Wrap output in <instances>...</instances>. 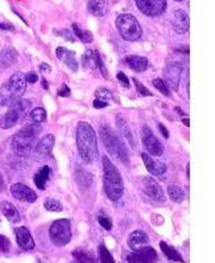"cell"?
I'll list each match as a JSON object with an SVG mask.
<instances>
[{"label": "cell", "mask_w": 215, "mask_h": 263, "mask_svg": "<svg viewBox=\"0 0 215 263\" xmlns=\"http://www.w3.org/2000/svg\"><path fill=\"white\" fill-rule=\"evenodd\" d=\"M77 147L83 161L92 163L98 158V143H96L95 131L87 122L78 123Z\"/></svg>", "instance_id": "obj_1"}, {"label": "cell", "mask_w": 215, "mask_h": 263, "mask_svg": "<svg viewBox=\"0 0 215 263\" xmlns=\"http://www.w3.org/2000/svg\"><path fill=\"white\" fill-rule=\"evenodd\" d=\"M103 163V185H105V192L107 197L112 201H118L124 192V184L122 175L119 170L115 167V164L110 160V158L105 156L102 159Z\"/></svg>", "instance_id": "obj_2"}, {"label": "cell", "mask_w": 215, "mask_h": 263, "mask_svg": "<svg viewBox=\"0 0 215 263\" xmlns=\"http://www.w3.org/2000/svg\"><path fill=\"white\" fill-rule=\"evenodd\" d=\"M27 89V80L25 74L22 71H17L9 77L3 86L0 87V106H12L18 102L24 96Z\"/></svg>", "instance_id": "obj_3"}, {"label": "cell", "mask_w": 215, "mask_h": 263, "mask_svg": "<svg viewBox=\"0 0 215 263\" xmlns=\"http://www.w3.org/2000/svg\"><path fill=\"white\" fill-rule=\"evenodd\" d=\"M36 130H34L32 126H27L24 130L18 131L13 135L12 138V149L16 155L20 156V158H27L32 154L36 147H34V143H36Z\"/></svg>", "instance_id": "obj_4"}, {"label": "cell", "mask_w": 215, "mask_h": 263, "mask_svg": "<svg viewBox=\"0 0 215 263\" xmlns=\"http://www.w3.org/2000/svg\"><path fill=\"white\" fill-rule=\"evenodd\" d=\"M101 138L105 147L107 148L108 154H111L124 164L128 163V152H127L126 146L122 142V139L115 134L114 130H111L110 127H102Z\"/></svg>", "instance_id": "obj_5"}, {"label": "cell", "mask_w": 215, "mask_h": 263, "mask_svg": "<svg viewBox=\"0 0 215 263\" xmlns=\"http://www.w3.org/2000/svg\"><path fill=\"white\" fill-rule=\"evenodd\" d=\"M116 29L119 34L127 41H138L142 37L143 29L140 23L131 13H123L116 17Z\"/></svg>", "instance_id": "obj_6"}, {"label": "cell", "mask_w": 215, "mask_h": 263, "mask_svg": "<svg viewBox=\"0 0 215 263\" xmlns=\"http://www.w3.org/2000/svg\"><path fill=\"white\" fill-rule=\"evenodd\" d=\"M32 103L28 99H20L18 102L13 103L12 106H9V110L3 115L2 121H0V127L4 130H8L11 127L16 126L18 121L27 114V111L31 108Z\"/></svg>", "instance_id": "obj_7"}, {"label": "cell", "mask_w": 215, "mask_h": 263, "mask_svg": "<svg viewBox=\"0 0 215 263\" xmlns=\"http://www.w3.org/2000/svg\"><path fill=\"white\" fill-rule=\"evenodd\" d=\"M50 241L55 246H66L71 241V225L69 220H57L49 229Z\"/></svg>", "instance_id": "obj_8"}, {"label": "cell", "mask_w": 215, "mask_h": 263, "mask_svg": "<svg viewBox=\"0 0 215 263\" xmlns=\"http://www.w3.org/2000/svg\"><path fill=\"white\" fill-rule=\"evenodd\" d=\"M143 146L147 149V154L151 156H161L164 154V146L161 142L153 135L152 130L148 126L143 127L142 130Z\"/></svg>", "instance_id": "obj_9"}, {"label": "cell", "mask_w": 215, "mask_h": 263, "mask_svg": "<svg viewBox=\"0 0 215 263\" xmlns=\"http://www.w3.org/2000/svg\"><path fill=\"white\" fill-rule=\"evenodd\" d=\"M136 6L144 15L156 17L165 12L166 0H135Z\"/></svg>", "instance_id": "obj_10"}, {"label": "cell", "mask_w": 215, "mask_h": 263, "mask_svg": "<svg viewBox=\"0 0 215 263\" xmlns=\"http://www.w3.org/2000/svg\"><path fill=\"white\" fill-rule=\"evenodd\" d=\"M143 191H144L145 195L148 196L149 198L154 200L156 202H165L166 196L164 193L163 188L159 183H157L156 180L153 177H144L143 179Z\"/></svg>", "instance_id": "obj_11"}, {"label": "cell", "mask_w": 215, "mask_h": 263, "mask_svg": "<svg viewBox=\"0 0 215 263\" xmlns=\"http://www.w3.org/2000/svg\"><path fill=\"white\" fill-rule=\"evenodd\" d=\"M182 74V65L180 62H170L164 69V78L168 86L172 87L173 90H177L180 86Z\"/></svg>", "instance_id": "obj_12"}, {"label": "cell", "mask_w": 215, "mask_h": 263, "mask_svg": "<svg viewBox=\"0 0 215 263\" xmlns=\"http://www.w3.org/2000/svg\"><path fill=\"white\" fill-rule=\"evenodd\" d=\"M128 263H156L157 253L152 246H145L138 251H133L127 257Z\"/></svg>", "instance_id": "obj_13"}, {"label": "cell", "mask_w": 215, "mask_h": 263, "mask_svg": "<svg viewBox=\"0 0 215 263\" xmlns=\"http://www.w3.org/2000/svg\"><path fill=\"white\" fill-rule=\"evenodd\" d=\"M11 195L18 201L29 202V204H33L37 200V195L33 189L22 183H16L11 185Z\"/></svg>", "instance_id": "obj_14"}, {"label": "cell", "mask_w": 215, "mask_h": 263, "mask_svg": "<svg viewBox=\"0 0 215 263\" xmlns=\"http://www.w3.org/2000/svg\"><path fill=\"white\" fill-rule=\"evenodd\" d=\"M15 235H16V242H17L18 248H22L23 250L31 251L36 248L33 237H32L31 232H29L25 226L16 228Z\"/></svg>", "instance_id": "obj_15"}, {"label": "cell", "mask_w": 215, "mask_h": 263, "mask_svg": "<svg viewBox=\"0 0 215 263\" xmlns=\"http://www.w3.org/2000/svg\"><path fill=\"white\" fill-rule=\"evenodd\" d=\"M172 27L179 34L189 31V16L184 10H177L172 15Z\"/></svg>", "instance_id": "obj_16"}, {"label": "cell", "mask_w": 215, "mask_h": 263, "mask_svg": "<svg viewBox=\"0 0 215 263\" xmlns=\"http://www.w3.org/2000/svg\"><path fill=\"white\" fill-rule=\"evenodd\" d=\"M142 159L143 161H144L145 168H147V171L149 174L154 175V176H161V175H164L166 172V165L164 164V163H161V161L154 160V159L152 158L149 154H147V152H143Z\"/></svg>", "instance_id": "obj_17"}, {"label": "cell", "mask_w": 215, "mask_h": 263, "mask_svg": "<svg viewBox=\"0 0 215 263\" xmlns=\"http://www.w3.org/2000/svg\"><path fill=\"white\" fill-rule=\"evenodd\" d=\"M149 245V237L143 230H135L129 234L128 237V246L129 249H132L133 251H138L140 249L145 248Z\"/></svg>", "instance_id": "obj_18"}, {"label": "cell", "mask_w": 215, "mask_h": 263, "mask_svg": "<svg viewBox=\"0 0 215 263\" xmlns=\"http://www.w3.org/2000/svg\"><path fill=\"white\" fill-rule=\"evenodd\" d=\"M55 54H57V57H58V59L61 60V61L64 62L65 65L68 66L71 71L78 70V62H77V59H75V53L66 49V48L60 47L57 48V50H55Z\"/></svg>", "instance_id": "obj_19"}, {"label": "cell", "mask_w": 215, "mask_h": 263, "mask_svg": "<svg viewBox=\"0 0 215 263\" xmlns=\"http://www.w3.org/2000/svg\"><path fill=\"white\" fill-rule=\"evenodd\" d=\"M0 209H2L3 216L6 217L9 222L17 223L20 222V220H22V216H20V213H18L17 208H16L13 204H11L9 201L2 202V204H0Z\"/></svg>", "instance_id": "obj_20"}, {"label": "cell", "mask_w": 215, "mask_h": 263, "mask_svg": "<svg viewBox=\"0 0 215 263\" xmlns=\"http://www.w3.org/2000/svg\"><path fill=\"white\" fill-rule=\"evenodd\" d=\"M116 126H118V130H119L120 134H122V137L126 139V142L128 143L129 146L132 147V148H135L136 147L135 138H133L132 133H131V128H129L128 123H127V121L122 117V115H119V117L116 118Z\"/></svg>", "instance_id": "obj_21"}, {"label": "cell", "mask_w": 215, "mask_h": 263, "mask_svg": "<svg viewBox=\"0 0 215 263\" xmlns=\"http://www.w3.org/2000/svg\"><path fill=\"white\" fill-rule=\"evenodd\" d=\"M54 137H53L52 134H48L43 139H40V142L36 144V152L38 155H49L50 152H52L53 147H54Z\"/></svg>", "instance_id": "obj_22"}, {"label": "cell", "mask_w": 215, "mask_h": 263, "mask_svg": "<svg viewBox=\"0 0 215 263\" xmlns=\"http://www.w3.org/2000/svg\"><path fill=\"white\" fill-rule=\"evenodd\" d=\"M127 65L132 69L133 71H138V73H142V71L147 70L149 62L148 59L143 56H127L126 57Z\"/></svg>", "instance_id": "obj_23"}, {"label": "cell", "mask_w": 215, "mask_h": 263, "mask_svg": "<svg viewBox=\"0 0 215 263\" xmlns=\"http://www.w3.org/2000/svg\"><path fill=\"white\" fill-rule=\"evenodd\" d=\"M101 59L102 57L98 50H86L82 56L83 66L95 70V69L99 68V61H101Z\"/></svg>", "instance_id": "obj_24"}, {"label": "cell", "mask_w": 215, "mask_h": 263, "mask_svg": "<svg viewBox=\"0 0 215 263\" xmlns=\"http://www.w3.org/2000/svg\"><path fill=\"white\" fill-rule=\"evenodd\" d=\"M49 177H50V168L48 167V165H44V167H41L40 170H38V172L34 175L33 177L34 185H36L38 189H41V191H44V189H45L46 181L49 180Z\"/></svg>", "instance_id": "obj_25"}, {"label": "cell", "mask_w": 215, "mask_h": 263, "mask_svg": "<svg viewBox=\"0 0 215 263\" xmlns=\"http://www.w3.org/2000/svg\"><path fill=\"white\" fill-rule=\"evenodd\" d=\"M106 10H107V0H90L89 2V11L92 15L105 16Z\"/></svg>", "instance_id": "obj_26"}, {"label": "cell", "mask_w": 215, "mask_h": 263, "mask_svg": "<svg viewBox=\"0 0 215 263\" xmlns=\"http://www.w3.org/2000/svg\"><path fill=\"white\" fill-rule=\"evenodd\" d=\"M160 248H161V250H163V253L165 254L166 257L169 258L170 260H174V262H184V259H182V257H181V254L175 250L174 248L169 246V245L166 243V242L161 241Z\"/></svg>", "instance_id": "obj_27"}, {"label": "cell", "mask_w": 215, "mask_h": 263, "mask_svg": "<svg viewBox=\"0 0 215 263\" xmlns=\"http://www.w3.org/2000/svg\"><path fill=\"white\" fill-rule=\"evenodd\" d=\"M16 59H17V53H16L15 49H12V48H8V49H6L2 53L0 64H2L3 68H8V66H11L13 62L16 61Z\"/></svg>", "instance_id": "obj_28"}, {"label": "cell", "mask_w": 215, "mask_h": 263, "mask_svg": "<svg viewBox=\"0 0 215 263\" xmlns=\"http://www.w3.org/2000/svg\"><path fill=\"white\" fill-rule=\"evenodd\" d=\"M71 29H73V33L75 37L80 39L82 43H91L92 41V33L90 31H85V29H82L78 24H73L71 25Z\"/></svg>", "instance_id": "obj_29"}, {"label": "cell", "mask_w": 215, "mask_h": 263, "mask_svg": "<svg viewBox=\"0 0 215 263\" xmlns=\"http://www.w3.org/2000/svg\"><path fill=\"white\" fill-rule=\"evenodd\" d=\"M168 195H169L170 200H173L177 204H180V202H182L185 200L184 189L179 185H170L168 188Z\"/></svg>", "instance_id": "obj_30"}, {"label": "cell", "mask_w": 215, "mask_h": 263, "mask_svg": "<svg viewBox=\"0 0 215 263\" xmlns=\"http://www.w3.org/2000/svg\"><path fill=\"white\" fill-rule=\"evenodd\" d=\"M31 121L34 124H41L46 121V111L43 107H36L31 111Z\"/></svg>", "instance_id": "obj_31"}, {"label": "cell", "mask_w": 215, "mask_h": 263, "mask_svg": "<svg viewBox=\"0 0 215 263\" xmlns=\"http://www.w3.org/2000/svg\"><path fill=\"white\" fill-rule=\"evenodd\" d=\"M73 257L75 258V263H96L95 259L87 254L86 251L82 250H75L73 251Z\"/></svg>", "instance_id": "obj_32"}, {"label": "cell", "mask_w": 215, "mask_h": 263, "mask_svg": "<svg viewBox=\"0 0 215 263\" xmlns=\"http://www.w3.org/2000/svg\"><path fill=\"white\" fill-rule=\"evenodd\" d=\"M46 211L54 212V213H58V212H62V204L58 201V200H54V198H46L45 204H44Z\"/></svg>", "instance_id": "obj_33"}, {"label": "cell", "mask_w": 215, "mask_h": 263, "mask_svg": "<svg viewBox=\"0 0 215 263\" xmlns=\"http://www.w3.org/2000/svg\"><path fill=\"white\" fill-rule=\"evenodd\" d=\"M98 253L102 263H115V259L112 258V255H111V253L108 251V249L106 248L105 245H101V246H99Z\"/></svg>", "instance_id": "obj_34"}, {"label": "cell", "mask_w": 215, "mask_h": 263, "mask_svg": "<svg viewBox=\"0 0 215 263\" xmlns=\"http://www.w3.org/2000/svg\"><path fill=\"white\" fill-rule=\"evenodd\" d=\"M152 84H153V86L156 87V89L159 90L161 94H164L165 97H170V89H169V86L166 85L165 81L161 80V78H154Z\"/></svg>", "instance_id": "obj_35"}, {"label": "cell", "mask_w": 215, "mask_h": 263, "mask_svg": "<svg viewBox=\"0 0 215 263\" xmlns=\"http://www.w3.org/2000/svg\"><path fill=\"white\" fill-rule=\"evenodd\" d=\"M98 222L99 225L106 230H111L112 229V221L110 220V217L105 216V214H99L98 216Z\"/></svg>", "instance_id": "obj_36"}, {"label": "cell", "mask_w": 215, "mask_h": 263, "mask_svg": "<svg viewBox=\"0 0 215 263\" xmlns=\"http://www.w3.org/2000/svg\"><path fill=\"white\" fill-rule=\"evenodd\" d=\"M132 80H133V82H135L136 89H138V91H139V94H140V96H143V97H151L152 96L151 91H148L147 87H145L144 85H142V82H140L138 78H132Z\"/></svg>", "instance_id": "obj_37"}, {"label": "cell", "mask_w": 215, "mask_h": 263, "mask_svg": "<svg viewBox=\"0 0 215 263\" xmlns=\"http://www.w3.org/2000/svg\"><path fill=\"white\" fill-rule=\"evenodd\" d=\"M111 98V93L107 89H98L96 90V99H101V101H105L107 102V99Z\"/></svg>", "instance_id": "obj_38"}, {"label": "cell", "mask_w": 215, "mask_h": 263, "mask_svg": "<svg viewBox=\"0 0 215 263\" xmlns=\"http://www.w3.org/2000/svg\"><path fill=\"white\" fill-rule=\"evenodd\" d=\"M11 249V242L7 237L0 235V251H8Z\"/></svg>", "instance_id": "obj_39"}, {"label": "cell", "mask_w": 215, "mask_h": 263, "mask_svg": "<svg viewBox=\"0 0 215 263\" xmlns=\"http://www.w3.org/2000/svg\"><path fill=\"white\" fill-rule=\"evenodd\" d=\"M118 80H119V82L123 85L124 87H129V80H128V77L124 74V73H122V71H120L119 74H118Z\"/></svg>", "instance_id": "obj_40"}, {"label": "cell", "mask_w": 215, "mask_h": 263, "mask_svg": "<svg viewBox=\"0 0 215 263\" xmlns=\"http://www.w3.org/2000/svg\"><path fill=\"white\" fill-rule=\"evenodd\" d=\"M25 80H27V84L29 82V84H34V82H37V80H38V76L34 73V71H31V73H28L27 76H25Z\"/></svg>", "instance_id": "obj_41"}, {"label": "cell", "mask_w": 215, "mask_h": 263, "mask_svg": "<svg viewBox=\"0 0 215 263\" xmlns=\"http://www.w3.org/2000/svg\"><path fill=\"white\" fill-rule=\"evenodd\" d=\"M92 106L95 108H103V107H107L108 102H105V101H101V99H96L92 102Z\"/></svg>", "instance_id": "obj_42"}, {"label": "cell", "mask_w": 215, "mask_h": 263, "mask_svg": "<svg viewBox=\"0 0 215 263\" xmlns=\"http://www.w3.org/2000/svg\"><path fill=\"white\" fill-rule=\"evenodd\" d=\"M58 96L60 97H69V96H70V89H69V87L66 86V85H64V86H62L61 89H60Z\"/></svg>", "instance_id": "obj_43"}, {"label": "cell", "mask_w": 215, "mask_h": 263, "mask_svg": "<svg viewBox=\"0 0 215 263\" xmlns=\"http://www.w3.org/2000/svg\"><path fill=\"white\" fill-rule=\"evenodd\" d=\"M159 128H160L161 133H163L164 138H169V133H168V130H166V128L163 126V124H159Z\"/></svg>", "instance_id": "obj_44"}, {"label": "cell", "mask_w": 215, "mask_h": 263, "mask_svg": "<svg viewBox=\"0 0 215 263\" xmlns=\"http://www.w3.org/2000/svg\"><path fill=\"white\" fill-rule=\"evenodd\" d=\"M41 70H44V71H46V73H50V66L48 65V64H41Z\"/></svg>", "instance_id": "obj_45"}, {"label": "cell", "mask_w": 215, "mask_h": 263, "mask_svg": "<svg viewBox=\"0 0 215 263\" xmlns=\"http://www.w3.org/2000/svg\"><path fill=\"white\" fill-rule=\"evenodd\" d=\"M0 29H7V31H12V27L11 25H6V24H0Z\"/></svg>", "instance_id": "obj_46"}, {"label": "cell", "mask_w": 215, "mask_h": 263, "mask_svg": "<svg viewBox=\"0 0 215 263\" xmlns=\"http://www.w3.org/2000/svg\"><path fill=\"white\" fill-rule=\"evenodd\" d=\"M4 189V181H3V177H2V175H0V192Z\"/></svg>", "instance_id": "obj_47"}, {"label": "cell", "mask_w": 215, "mask_h": 263, "mask_svg": "<svg viewBox=\"0 0 215 263\" xmlns=\"http://www.w3.org/2000/svg\"><path fill=\"white\" fill-rule=\"evenodd\" d=\"M184 123L186 124V126H190V123H189V121H188V119H184Z\"/></svg>", "instance_id": "obj_48"}, {"label": "cell", "mask_w": 215, "mask_h": 263, "mask_svg": "<svg viewBox=\"0 0 215 263\" xmlns=\"http://www.w3.org/2000/svg\"><path fill=\"white\" fill-rule=\"evenodd\" d=\"M174 2H182V0H174Z\"/></svg>", "instance_id": "obj_49"}, {"label": "cell", "mask_w": 215, "mask_h": 263, "mask_svg": "<svg viewBox=\"0 0 215 263\" xmlns=\"http://www.w3.org/2000/svg\"><path fill=\"white\" fill-rule=\"evenodd\" d=\"M74 263H75V262H74Z\"/></svg>", "instance_id": "obj_50"}]
</instances>
